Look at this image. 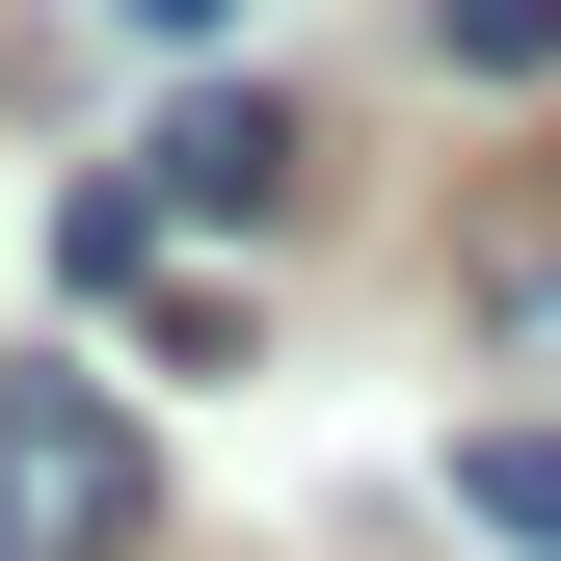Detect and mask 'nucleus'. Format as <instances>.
I'll use <instances>...</instances> for the list:
<instances>
[{"label":"nucleus","instance_id":"f257e3e1","mask_svg":"<svg viewBox=\"0 0 561 561\" xmlns=\"http://www.w3.org/2000/svg\"><path fill=\"white\" fill-rule=\"evenodd\" d=\"M161 535V455H134L107 375H0V561H134Z\"/></svg>","mask_w":561,"mask_h":561},{"label":"nucleus","instance_id":"f03ea898","mask_svg":"<svg viewBox=\"0 0 561 561\" xmlns=\"http://www.w3.org/2000/svg\"><path fill=\"white\" fill-rule=\"evenodd\" d=\"M134 187H161V215H241V241H267V215H295V107H241V81H215V107H161V134H134Z\"/></svg>","mask_w":561,"mask_h":561},{"label":"nucleus","instance_id":"7ed1b4c3","mask_svg":"<svg viewBox=\"0 0 561 561\" xmlns=\"http://www.w3.org/2000/svg\"><path fill=\"white\" fill-rule=\"evenodd\" d=\"M455 321H481V347H508V375H535V401H561V187H508V215H481V241H455Z\"/></svg>","mask_w":561,"mask_h":561},{"label":"nucleus","instance_id":"20e7f679","mask_svg":"<svg viewBox=\"0 0 561 561\" xmlns=\"http://www.w3.org/2000/svg\"><path fill=\"white\" fill-rule=\"evenodd\" d=\"M455 508L508 535V561H561V428H455Z\"/></svg>","mask_w":561,"mask_h":561},{"label":"nucleus","instance_id":"39448f33","mask_svg":"<svg viewBox=\"0 0 561 561\" xmlns=\"http://www.w3.org/2000/svg\"><path fill=\"white\" fill-rule=\"evenodd\" d=\"M428 54L455 81H561V0H428Z\"/></svg>","mask_w":561,"mask_h":561},{"label":"nucleus","instance_id":"423d86ee","mask_svg":"<svg viewBox=\"0 0 561 561\" xmlns=\"http://www.w3.org/2000/svg\"><path fill=\"white\" fill-rule=\"evenodd\" d=\"M134 27H161V54H215V27H241V0H134Z\"/></svg>","mask_w":561,"mask_h":561}]
</instances>
